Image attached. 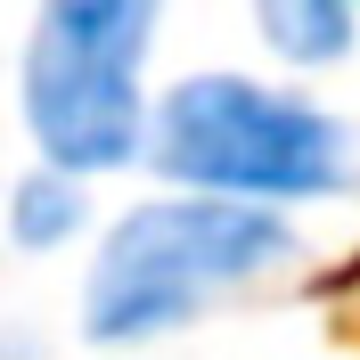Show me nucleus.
Instances as JSON below:
<instances>
[{"label": "nucleus", "mask_w": 360, "mask_h": 360, "mask_svg": "<svg viewBox=\"0 0 360 360\" xmlns=\"http://www.w3.org/2000/svg\"><path fill=\"white\" fill-rule=\"evenodd\" d=\"M17 246H58V238H74V221H82V188H74L66 172H33L17 188Z\"/></svg>", "instance_id": "39448f33"}, {"label": "nucleus", "mask_w": 360, "mask_h": 360, "mask_svg": "<svg viewBox=\"0 0 360 360\" xmlns=\"http://www.w3.org/2000/svg\"><path fill=\"white\" fill-rule=\"evenodd\" d=\"M156 172H172L188 197H229V205L336 197L360 180V139L287 90L197 74L156 115Z\"/></svg>", "instance_id": "f03ea898"}, {"label": "nucleus", "mask_w": 360, "mask_h": 360, "mask_svg": "<svg viewBox=\"0 0 360 360\" xmlns=\"http://www.w3.org/2000/svg\"><path fill=\"white\" fill-rule=\"evenodd\" d=\"M352 8L360 0H254V25L287 66H328L352 49Z\"/></svg>", "instance_id": "20e7f679"}, {"label": "nucleus", "mask_w": 360, "mask_h": 360, "mask_svg": "<svg viewBox=\"0 0 360 360\" xmlns=\"http://www.w3.org/2000/svg\"><path fill=\"white\" fill-rule=\"evenodd\" d=\"M164 0H41L33 49H25V123L41 139L49 172H115L139 156L148 107H139V58Z\"/></svg>", "instance_id": "7ed1b4c3"}, {"label": "nucleus", "mask_w": 360, "mask_h": 360, "mask_svg": "<svg viewBox=\"0 0 360 360\" xmlns=\"http://www.w3.org/2000/svg\"><path fill=\"white\" fill-rule=\"evenodd\" d=\"M287 254H295L287 221L262 205H229V197L139 205L131 221H115V238L90 262L82 328L98 344H148L180 319H197L205 303H221L229 287L278 270Z\"/></svg>", "instance_id": "f257e3e1"}]
</instances>
